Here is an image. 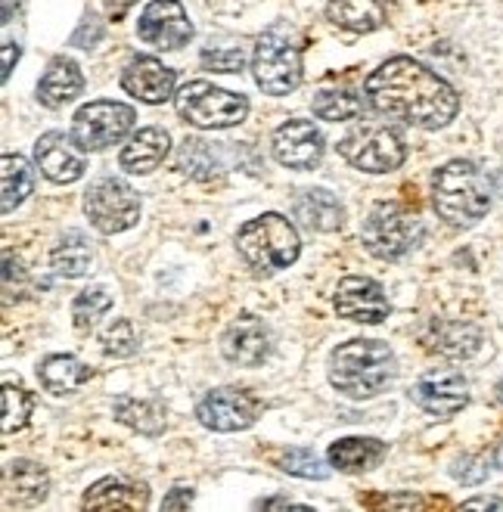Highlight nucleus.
<instances>
[{
    "mask_svg": "<svg viewBox=\"0 0 503 512\" xmlns=\"http://www.w3.org/2000/svg\"><path fill=\"white\" fill-rule=\"evenodd\" d=\"M494 190L503 196V168H500V171H497V177H494Z\"/></svg>",
    "mask_w": 503,
    "mask_h": 512,
    "instance_id": "nucleus-44",
    "label": "nucleus"
},
{
    "mask_svg": "<svg viewBox=\"0 0 503 512\" xmlns=\"http://www.w3.org/2000/svg\"><path fill=\"white\" fill-rule=\"evenodd\" d=\"M292 212L308 230H320V233H333L345 221L342 205L330 190H302L292 199Z\"/></svg>",
    "mask_w": 503,
    "mask_h": 512,
    "instance_id": "nucleus-21",
    "label": "nucleus"
},
{
    "mask_svg": "<svg viewBox=\"0 0 503 512\" xmlns=\"http://www.w3.org/2000/svg\"><path fill=\"white\" fill-rule=\"evenodd\" d=\"M109 308H112V295H109L106 286H91V289L78 292L75 305H72L75 329H78V333H87V329H91Z\"/></svg>",
    "mask_w": 503,
    "mask_h": 512,
    "instance_id": "nucleus-32",
    "label": "nucleus"
},
{
    "mask_svg": "<svg viewBox=\"0 0 503 512\" xmlns=\"http://www.w3.org/2000/svg\"><path fill=\"white\" fill-rule=\"evenodd\" d=\"M168 131L162 128H140L122 149V156H118V162H122L125 171L131 174H150L153 168H159L168 156Z\"/></svg>",
    "mask_w": 503,
    "mask_h": 512,
    "instance_id": "nucleus-20",
    "label": "nucleus"
},
{
    "mask_svg": "<svg viewBox=\"0 0 503 512\" xmlns=\"http://www.w3.org/2000/svg\"><path fill=\"white\" fill-rule=\"evenodd\" d=\"M87 38H91V41H97V38H100V25H97V19L84 22V25L78 28V32H75L72 44H78V47H91V44H87Z\"/></svg>",
    "mask_w": 503,
    "mask_h": 512,
    "instance_id": "nucleus-38",
    "label": "nucleus"
},
{
    "mask_svg": "<svg viewBox=\"0 0 503 512\" xmlns=\"http://www.w3.org/2000/svg\"><path fill=\"white\" fill-rule=\"evenodd\" d=\"M494 460H497V466L503 469V441L497 444V454H494Z\"/></svg>",
    "mask_w": 503,
    "mask_h": 512,
    "instance_id": "nucleus-45",
    "label": "nucleus"
},
{
    "mask_svg": "<svg viewBox=\"0 0 503 512\" xmlns=\"http://www.w3.org/2000/svg\"><path fill=\"white\" fill-rule=\"evenodd\" d=\"M361 239L370 255L382 261H398L423 239V224L417 215H410L407 208L395 202H379L364 218Z\"/></svg>",
    "mask_w": 503,
    "mask_h": 512,
    "instance_id": "nucleus-7",
    "label": "nucleus"
},
{
    "mask_svg": "<svg viewBox=\"0 0 503 512\" xmlns=\"http://www.w3.org/2000/svg\"><path fill=\"white\" fill-rule=\"evenodd\" d=\"M103 4H106V13L118 22V19H122L137 4V0H103Z\"/></svg>",
    "mask_w": 503,
    "mask_h": 512,
    "instance_id": "nucleus-40",
    "label": "nucleus"
},
{
    "mask_svg": "<svg viewBox=\"0 0 503 512\" xmlns=\"http://www.w3.org/2000/svg\"><path fill=\"white\" fill-rule=\"evenodd\" d=\"M134 128V109L125 103L97 100L78 109L72 137L91 153V149H106L118 140H125Z\"/></svg>",
    "mask_w": 503,
    "mask_h": 512,
    "instance_id": "nucleus-10",
    "label": "nucleus"
},
{
    "mask_svg": "<svg viewBox=\"0 0 503 512\" xmlns=\"http://www.w3.org/2000/svg\"><path fill=\"white\" fill-rule=\"evenodd\" d=\"M91 376H94L91 367H84L78 357H69V354H53L38 367L41 385L53 391V395H69V391L81 388Z\"/></svg>",
    "mask_w": 503,
    "mask_h": 512,
    "instance_id": "nucleus-26",
    "label": "nucleus"
},
{
    "mask_svg": "<svg viewBox=\"0 0 503 512\" xmlns=\"http://www.w3.org/2000/svg\"><path fill=\"white\" fill-rule=\"evenodd\" d=\"M485 475H488V466H482L476 457H463L454 466V478H460L463 485H479V481H485Z\"/></svg>",
    "mask_w": 503,
    "mask_h": 512,
    "instance_id": "nucleus-37",
    "label": "nucleus"
},
{
    "mask_svg": "<svg viewBox=\"0 0 503 512\" xmlns=\"http://www.w3.org/2000/svg\"><path fill=\"white\" fill-rule=\"evenodd\" d=\"M339 156L358 171L386 174V171L401 168L407 149H404V137L395 128L370 118V122H358L342 137Z\"/></svg>",
    "mask_w": 503,
    "mask_h": 512,
    "instance_id": "nucleus-6",
    "label": "nucleus"
},
{
    "mask_svg": "<svg viewBox=\"0 0 503 512\" xmlns=\"http://www.w3.org/2000/svg\"><path fill=\"white\" fill-rule=\"evenodd\" d=\"M50 261H53V270H56L59 277L75 280V277H84L87 270H91L94 249H91V243H87V236H84V233L72 230V233H66V236L56 243Z\"/></svg>",
    "mask_w": 503,
    "mask_h": 512,
    "instance_id": "nucleus-27",
    "label": "nucleus"
},
{
    "mask_svg": "<svg viewBox=\"0 0 503 512\" xmlns=\"http://www.w3.org/2000/svg\"><path fill=\"white\" fill-rule=\"evenodd\" d=\"M333 305L339 317H348L354 323H382L389 317V298L370 277H345L336 289Z\"/></svg>",
    "mask_w": 503,
    "mask_h": 512,
    "instance_id": "nucleus-16",
    "label": "nucleus"
},
{
    "mask_svg": "<svg viewBox=\"0 0 503 512\" xmlns=\"http://www.w3.org/2000/svg\"><path fill=\"white\" fill-rule=\"evenodd\" d=\"M252 72L264 94H292L302 84V44L286 28H271L255 44Z\"/></svg>",
    "mask_w": 503,
    "mask_h": 512,
    "instance_id": "nucleus-5",
    "label": "nucleus"
},
{
    "mask_svg": "<svg viewBox=\"0 0 503 512\" xmlns=\"http://www.w3.org/2000/svg\"><path fill=\"white\" fill-rule=\"evenodd\" d=\"M413 401H417L426 413L448 419L460 413L469 401V382L460 370L454 367H435L420 376V382L413 385Z\"/></svg>",
    "mask_w": 503,
    "mask_h": 512,
    "instance_id": "nucleus-12",
    "label": "nucleus"
},
{
    "mask_svg": "<svg viewBox=\"0 0 503 512\" xmlns=\"http://www.w3.org/2000/svg\"><path fill=\"white\" fill-rule=\"evenodd\" d=\"M221 351L227 360H233V364L258 367V364H264V357L271 354V329L258 317L246 314L227 326V333L221 336Z\"/></svg>",
    "mask_w": 503,
    "mask_h": 512,
    "instance_id": "nucleus-17",
    "label": "nucleus"
},
{
    "mask_svg": "<svg viewBox=\"0 0 503 512\" xmlns=\"http://www.w3.org/2000/svg\"><path fill=\"white\" fill-rule=\"evenodd\" d=\"M494 180L466 159H454L441 165L432 177V202L438 218H445L451 227H472L479 224L491 208Z\"/></svg>",
    "mask_w": 503,
    "mask_h": 512,
    "instance_id": "nucleus-2",
    "label": "nucleus"
},
{
    "mask_svg": "<svg viewBox=\"0 0 503 512\" xmlns=\"http://www.w3.org/2000/svg\"><path fill=\"white\" fill-rule=\"evenodd\" d=\"M280 469H286L289 475L317 478V481L330 475V469L317 460V454H311V450H305V447H289V450H283V454H280Z\"/></svg>",
    "mask_w": 503,
    "mask_h": 512,
    "instance_id": "nucleus-34",
    "label": "nucleus"
},
{
    "mask_svg": "<svg viewBox=\"0 0 503 512\" xmlns=\"http://www.w3.org/2000/svg\"><path fill=\"white\" fill-rule=\"evenodd\" d=\"M115 419L131 426L140 435H162L165 432V407L156 401H137V398H118L115 401Z\"/></svg>",
    "mask_w": 503,
    "mask_h": 512,
    "instance_id": "nucleus-29",
    "label": "nucleus"
},
{
    "mask_svg": "<svg viewBox=\"0 0 503 512\" xmlns=\"http://www.w3.org/2000/svg\"><path fill=\"white\" fill-rule=\"evenodd\" d=\"M497 401H500V404H503V379H500V382H497Z\"/></svg>",
    "mask_w": 503,
    "mask_h": 512,
    "instance_id": "nucleus-46",
    "label": "nucleus"
},
{
    "mask_svg": "<svg viewBox=\"0 0 503 512\" xmlns=\"http://www.w3.org/2000/svg\"><path fill=\"white\" fill-rule=\"evenodd\" d=\"M177 112H181L184 122L205 131L233 128L249 115V100L209 81H190L177 94Z\"/></svg>",
    "mask_w": 503,
    "mask_h": 512,
    "instance_id": "nucleus-8",
    "label": "nucleus"
},
{
    "mask_svg": "<svg viewBox=\"0 0 503 512\" xmlns=\"http://www.w3.org/2000/svg\"><path fill=\"white\" fill-rule=\"evenodd\" d=\"M84 212L100 233H122L140 221V196L118 177H103L87 190Z\"/></svg>",
    "mask_w": 503,
    "mask_h": 512,
    "instance_id": "nucleus-9",
    "label": "nucleus"
},
{
    "mask_svg": "<svg viewBox=\"0 0 503 512\" xmlns=\"http://www.w3.org/2000/svg\"><path fill=\"white\" fill-rule=\"evenodd\" d=\"M274 159L286 168L308 171L323 159V134L314 128V122L305 118H289L274 131Z\"/></svg>",
    "mask_w": 503,
    "mask_h": 512,
    "instance_id": "nucleus-14",
    "label": "nucleus"
},
{
    "mask_svg": "<svg viewBox=\"0 0 503 512\" xmlns=\"http://www.w3.org/2000/svg\"><path fill=\"white\" fill-rule=\"evenodd\" d=\"M47 488H50V478L47 472L32 463V460H13L7 466V491L16 494L19 503H28L35 506L47 497Z\"/></svg>",
    "mask_w": 503,
    "mask_h": 512,
    "instance_id": "nucleus-28",
    "label": "nucleus"
},
{
    "mask_svg": "<svg viewBox=\"0 0 503 512\" xmlns=\"http://www.w3.org/2000/svg\"><path fill=\"white\" fill-rule=\"evenodd\" d=\"M327 19L348 32H376L386 25V7L382 0H330L327 4Z\"/></svg>",
    "mask_w": 503,
    "mask_h": 512,
    "instance_id": "nucleus-24",
    "label": "nucleus"
},
{
    "mask_svg": "<svg viewBox=\"0 0 503 512\" xmlns=\"http://www.w3.org/2000/svg\"><path fill=\"white\" fill-rule=\"evenodd\" d=\"M84 509H146L150 506V491L140 481L122 478V475H112L103 478L97 485L84 494Z\"/></svg>",
    "mask_w": 503,
    "mask_h": 512,
    "instance_id": "nucleus-19",
    "label": "nucleus"
},
{
    "mask_svg": "<svg viewBox=\"0 0 503 512\" xmlns=\"http://www.w3.org/2000/svg\"><path fill=\"white\" fill-rule=\"evenodd\" d=\"M103 351L112 357H128L137 351V336L128 320H115L106 333H103Z\"/></svg>",
    "mask_w": 503,
    "mask_h": 512,
    "instance_id": "nucleus-35",
    "label": "nucleus"
},
{
    "mask_svg": "<svg viewBox=\"0 0 503 512\" xmlns=\"http://www.w3.org/2000/svg\"><path fill=\"white\" fill-rule=\"evenodd\" d=\"M389 447L376 438H342L330 444V466L339 472H367L386 460Z\"/></svg>",
    "mask_w": 503,
    "mask_h": 512,
    "instance_id": "nucleus-23",
    "label": "nucleus"
},
{
    "mask_svg": "<svg viewBox=\"0 0 503 512\" xmlns=\"http://www.w3.org/2000/svg\"><path fill=\"white\" fill-rule=\"evenodd\" d=\"M137 35L156 50H177L193 38V25L181 7V0H153L140 13Z\"/></svg>",
    "mask_w": 503,
    "mask_h": 512,
    "instance_id": "nucleus-13",
    "label": "nucleus"
},
{
    "mask_svg": "<svg viewBox=\"0 0 503 512\" xmlns=\"http://www.w3.org/2000/svg\"><path fill=\"white\" fill-rule=\"evenodd\" d=\"M4 215H10L16 205L25 202V196L35 187V174L22 156H4Z\"/></svg>",
    "mask_w": 503,
    "mask_h": 512,
    "instance_id": "nucleus-31",
    "label": "nucleus"
},
{
    "mask_svg": "<svg viewBox=\"0 0 503 512\" xmlns=\"http://www.w3.org/2000/svg\"><path fill=\"white\" fill-rule=\"evenodd\" d=\"M84 153L87 149L63 131H50L35 143V162L53 184H75L87 168Z\"/></svg>",
    "mask_w": 503,
    "mask_h": 512,
    "instance_id": "nucleus-15",
    "label": "nucleus"
},
{
    "mask_svg": "<svg viewBox=\"0 0 503 512\" xmlns=\"http://www.w3.org/2000/svg\"><path fill=\"white\" fill-rule=\"evenodd\" d=\"M463 509H503V500L494 497H476V500H466Z\"/></svg>",
    "mask_w": 503,
    "mask_h": 512,
    "instance_id": "nucleus-42",
    "label": "nucleus"
},
{
    "mask_svg": "<svg viewBox=\"0 0 503 512\" xmlns=\"http://www.w3.org/2000/svg\"><path fill=\"white\" fill-rule=\"evenodd\" d=\"M84 90V75L81 69L72 63V59L66 56H59L50 63V69L44 72L41 84H38V100L50 109H59V106H66L72 103L78 94Z\"/></svg>",
    "mask_w": 503,
    "mask_h": 512,
    "instance_id": "nucleus-22",
    "label": "nucleus"
},
{
    "mask_svg": "<svg viewBox=\"0 0 503 512\" xmlns=\"http://www.w3.org/2000/svg\"><path fill=\"white\" fill-rule=\"evenodd\" d=\"M395 376V354L386 342L351 339L330 357V382L348 398H373Z\"/></svg>",
    "mask_w": 503,
    "mask_h": 512,
    "instance_id": "nucleus-3",
    "label": "nucleus"
},
{
    "mask_svg": "<svg viewBox=\"0 0 503 512\" xmlns=\"http://www.w3.org/2000/svg\"><path fill=\"white\" fill-rule=\"evenodd\" d=\"M190 503H193V491H187V488H174V494L165 497L162 509H187Z\"/></svg>",
    "mask_w": 503,
    "mask_h": 512,
    "instance_id": "nucleus-39",
    "label": "nucleus"
},
{
    "mask_svg": "<svg viewBox=\"0 0 503 512\" xmlns=\"http://www.w3.org/2000/svg\"><path fill=\"white\" fill-rule=\"evenodd\" d=\"M122 87L140 103H165L174 94V69L153 56H137L122 72Z\"/></svg>",
    "mask_w": 503,
    "mask_h": 512,
    "instance_id": "nucleus-18",
    "label": "nucleus"
},
{
    "mask_svg": "<svg viewBox=\"0 0 503 512\" xmlns=\"http://www.w3.org/2000/svg\"><path fill=\"white\" fill-rule=\"evenodd\" d=\"M19 59V47L13 44V41H4V81L10 78V72H13V63Z\"/></svg>",
    "mask_w": 503,
    "mask_h": 512,
    "instance_id": "nucleus-41",
    "label": "nucleus"
},
{
    "mask_svg": "<svg viewBox=\"0 0 503 512\" xmlns=\"http://www.w3.org/2000/svg\"><path fill=\"white\" fill-rule=\"evenodd\" d=\"M246 63V56L240 47H230V50H205L202 53V66H209L212 72H240Z\"/></svg>",
    "mask_w": 503,
    "mask_h": 512,
    "instance_id": "nucleus-36",
    "label": "nucleus"
},
{
    "mask_svg": "<svg viewBox=\"0 0 503 512\" xmlns=\"http://www.w3.org/2000/svg\"><path fill=\"white\" fill-rule=\"evenodd\" d=\"M429 339V348L445 354V357H454V360H463V357H472L482 345V333L476 326L469 323H460V320H438L432 323V333L426 336Z\"/></svg>",
    "mask_w": 503,
    "mask_h": 512,
    "instance_id": "nucleus-25",
    "label": "nucleus"
},
{
    "mask_svg": "<svg viewBox=\"0 0 503 512\" xmlns=\"http://www.w3.org/2000/svg\"><path fill=\"white\" fill-rule=\"evenodd\" d=\"M255 506H261V509H289V506H299V503H292V500H258Z\"/></svg>",
    "mask_w": 503,
    "mask_h": 512,
    "instance_id": "nucleus-43",
    "label": "nucleus"
},
{
    "mask_svg": "<svg viewBox=\"0 0 503 512\" xmlns=\"http://www.w3.org/2000/svg\"><path fill=\"white\" fill-rule=\"evenodd\" d=\"M364 109V100L348 87H323L314 94V112L327 122H345V118H358Z\"/></svg>",
    "mask_w": 503,
    "mask_h": 512,
    "instance_id": "nucleus-30",
    "label": "nucleus"
},
{
    "mask_svg": "<svg viewBox=\"0 0 503 512\" xmlns=\"http://www.w3.org/2000/svg\"><path fill=\"white\" fill-rule=\"evenodd\" d=\"M367 103L386 118L404 125L438 131L454 122L460 109L457 90L410 56H395L367 78Z\"/></svg>",
    "mask_w": 503,
    "mask_h": 512,
    "instance_id": "nucleus-1",
    "label": "nucleus"
},
{
    "mask_svg": "<svg viewBox=\"0 0 503 512\" xmlns=\"http://www.w3.org/2000/svg\"><path fill=\"white\" fill-rule=\"evenodd\" d=\"M258 401L243 388H215L209 391L199 407L196 416L205 429L212 432H243L258 419Z\"/></svg>",
    "mask_w": 503,
    "mask_h": 512,
    "instance_id": "nucleus-11",
    "label": "nucleus"
},
{
    "mask_svg": "<svg viewBox=\"0 0 503 512\" xmlns=\"http://www.w3.org/2000/svg\"><path fill=\"white\" fill-rule=\"evenodd\" d=\"M236 249H240L249 267L261 270V274H274V270H283L299 258L302 239H299V230L289 224V218L268 212L240 227V233H236Z\"/></svg>",
    "mask_w": 503,
    "mask_h": 512,
    "instance_id": "nucleus-4",
    "label": "nucleus"
},
{
    "mask_svg": "<svg viewBox=\"0 0 503 512\" xmlns=\"http://www.w3.org/2000/svg\"><path fill=\"white\" fill-rule=\"evenodd\" d=\"M35 410V398L32 391H25L22 385L7 382L4 385V435H13L19 429H25L28 416Z\"/></svg>",
    "mask_w": 503,
    "mask_h": 512,
    "instance_id": "nucleus-33",
    "label": "nucleus"
}]
</instances>
